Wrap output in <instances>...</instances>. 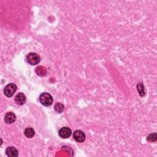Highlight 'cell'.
<instances>
[{
	"instance_id": "6da1fadb",
	"label": "cell",
	"mask_w": 157,
	"mask_h": 157,
	"mask_svg": "<svg viewBox=\"0 0 157 157\" xmlns=\"http://www.w3.org/2000/svg\"><path fill=\"white\" fill-rule=\"evenodd\" d=\"M39 101L43 106L48 107L53 103V97L48 93H43L39 97Z\"/></svg>"
},
{
	"instance_id": "7a4b0ae2",
	"label": "cell",
	"mask_w": 157,
	"mask_h": 157,
	"mask_svg": "<svg viewBox=\"0 0 157 157\" xmlns=\"http://www.w3.org/2000/svg\"><path fill=\"white\" fill-rule=\"evenodd\" d=\"M27 60L31 65H36L39 63L41 58L39 55L36 53H29L27 57Z\"/></svg>"
},
{
	"instance_id": "3957f363",
	"label": "cell",
	"mask_w": 157,
	"mask_h": 157,
	"mask_svg": "<svg viewBox=\"0 0 157 157\" xmlns=\"http://www.w3.org/2000/svg\"><path fill=\"white\" fill-rule=\"evenodd\" d=\"M16 90H17L16 85L13 83H9V84H7L5 87L4 89V93L6 97L10 98L12 97L14 95Z\"/></svg>"
},
{
	"instance_id": "277c9868",
	"label": "cell",
	"mask_w": 157,
	"mask_h": 157,
	"mask_svg": "<svg viewBox=\"0 0 157 157\" xmlns=\"http://www.w3.org/2000/svg\"><path fill=\"white\" fill-rule=\"evenodd\" d=\"M73 138L76 142L82 143L86 140V134L81 130H76L73 134Z\"/></svg>"
},
{
	"instance_id": "5b68a950",
	"label": "cell",
	"mask_w": 157,
	"mask_h": 157,
	"mask_svg": "<svg viewBox=\"0 0 157 157\" xmlns=\"http://www.w3.org/2000/svg\"><path fill=\"white\" fill-rule=\"evenodd\" d=\"M71 133H72V131L68 127H63L59 130L58 132L61 138L63 139H66L69 138L71 136Z\"/></svg>"
},
{
	"instance_id": "8992f818",
	"label": "cell",
	"mask_w": 157,
	"mask_h": 157,
	"mask_svg": "<svg viewBox=\"0 0 157 157\" xmlns=\"http://www.w3.org/2000/svg\"><path fill=\"white\" fill-rule=\"evenodd\" d=\"M16 120V116L11 112H7L4 117V121L7 124H12Z\"/></svg>"
},
{
	"instance_id": "52a82bcc",
	"label": "cell",
	"mask_w": 157,
	"mask_h": 157,
	"mask_svg": "<svg viewBox=\"0 0 157 157\" xmlns=\"http://www.w3.org/2000/svg\"><path fill=\"white\" fill-rule=\"evenodd\" d=\"M27 98L23 93H19L15 98V101L18 105H23L26 102Z\"/></svg>"
},
{
	"instance_id": "ba28073f",
	"label": "cell",
	"mask_w": 157,
	"mask_h": 157,
	"mask_svg": "<svg viewBox=\"0 0 157 157\" xmlns=\"http://www.w3.org/2000/svg\"><path fill=\"white\" fill-rule=\"evenodd\" d=\"M6 154L9 157H17L18 156V150L14 147H8L6 149Z\"/></svg>"
},
{
	"instance_id": "9c48e42d",
	"label": "cell",
	"mask_w": 157,
	"mask_h": 157,
	"mask_svg": "<svg viewBox=\"0 0 157 157\" xmlns=\"http://www.w3.org/2000/svg\"><path fill=\"white\" fill-rule=\"evenodd\" d=\"M36 72L38 76L43 77V76H46L47 71L46 68H44L43 66H39L36 68Z\"/></svg>"
},
{
	"instance_id": "30bf717a",
	"label": "cell",
	"mask_w": 157,
	"mask_h": 157,
	"mask_svg": "<svg viewBox=\"0 0 157 157\" xmlns=\"http://www.w3.org/2000/svg\"><path fill=\"white\" fill-rule=\"evenodd\" d=\"M24 134L28 138H32L35 134V131L32 128L28 127L24 130Z\"/></svg>"
},
{
	"instance_id": "8fae6325",
	"label": "cell",
	"mask_w": 157,
	"mask_h": 157,
	"mask_svg": "<svg viewBox=\"0 0 157 157\" xmlns=\"http://www.w3.org/2000/svg\"><path fill=\"white\" fill-rule=\"evenodd\" d=\"M64 109H65L64 105L62 103H61V102H57L55 104V106H54L55 111L57 113H59V114L62 113L63 111H64Z\"/></svg>"
},
{
	"instance_id": "7c38bea8",
	"label": "cell",
	"mask_w": 157,
	"mask_h": 157,
	"mask_svg": "<svg viewBox=\"0 0 157 157\" xmlns=\"http://www.w3.org/2000/svg\"><path fill=\"white\" fill-rule=\"evenodd\" d=\"M137 90L138 91V93L139 95L142 97L145 96V90H144V85L142 83H139L137 86Z\"/></svg>"
},
{
	"instance_id": "4fadbf2b",
	"label": "cell",
	"mask_w": 157,
	"mask_h": 157,
	"mask_svg": "<svg viewBox=\"0 0 157 157\" xmlns=\"http://www.w3.org/2000/svg\"><path fill=\"white\" fill-rule=\"evenodd\" d=\"M156 139H157V135L155 133L153 134H150L147 137V140L149 142H155L156 141Z\"/></svg>"
}]
</instances>
